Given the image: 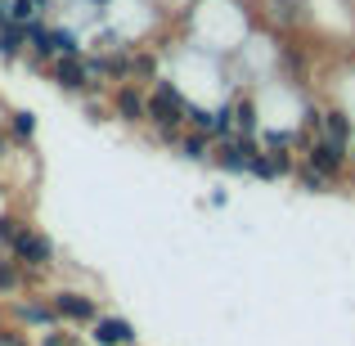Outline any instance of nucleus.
Here are the masks:
<instances>
[{"instance_id": "cd10ccee", "label": "nucleus", "mask_w": 355, "mask_h": 346, "mask_svg": "<svg viewBox=\"0 0 355 346\" xmlns=\"http://www.w3.org/2000/svg\"><path fill=\"white\" fill-rule=\"evenodd\" d=\"M90 5H108V0H90Z\"/></svg>"}, {"instance_id": "393cba45", "label": "nucleus", "mask_w": 355, "mask_h": 346, "mask_svg": "<svg viewBox=\"0 0 355 346\" xmlns=\"http://www.w3.org/2000/svg\"><path fill=\"white\" fill-rule=\"evenodd\" d=\"M9 23V0H0V27Z\"/></svg>"}, {"instance_id": "c756f323", "label": "nucleus", "mask_w": 355, "mask_h": 346, "mask_svg": "<svg viewBox=\"0 0 355 346\" xmlns=\"http://www.w3.org/2000/svg\"><path fill=\"white\" fill-rule=\"evenodd\" d=\"M0 324H5V311H0Z\"/></svg>"}, {"instance_id": "412c9836", "label": "nucleus", "mask_w": 355, "mask_h": 346, "mask_svg": "<svg viewBox=\"0 0 355 346\" xmlns=\"http://www.w3.org/2000/svg\"><path fill=\"white\" fill-rule=\"evenodd\" d=\"M0 346H32V342H27L18 329H5V324H0Z\"/></svg>"}, {"instance_id": "b1692460", "label": "nucleus", "mask_w": 355, "mask_h": 346, "mask_svg": "<svg viewBox=\"0 0 355 346\" xmlns=\"http://www.w3.org/2000/svg\"><path fill=\"white\" fill-rule=\"evenodd\" d=\"M36 346H68V338H63V333H45V338L36 342Z\"/></svg>"}, {"instance_id": "2eb2a0df", "label": "nucleus", "mask_w": 355, "mask_h": 346, "mask_svg": "<svg viewBox=\"0 0 355 346\" xmlns=\"http://www.w3.org/2000/svg\"><path fill=\"white\" fill-rule=\"evenodd\" d=\"M324 130H329V139H351V117L347 113H324Z\"/></svg>"}, {"instance_id": "dca6fc26", "label": "nucleus", "mask_w": 355, "mask_h": 346, "mask_svg": "<svg viewBox=\"0 0 355 346\" xmlns=\"http://www.w3.org/2000/svg\"><path fill=\"white\" fill-rule=\"evenodd\" d=\"M36 14H41L36 0H9V23H32Z\"/></svg>"}, {"instance_id": "f03ea898", "label": "nucleus", "mask_w": 355, "mask_h": 346, "mask_svg": "<svg viewBox=\"0 0 355 346\" xmlns=\"http://www.w3.org/2000/svg\"><path fill=\"white\" fill-rule=\"evenodd\" d=\"M9 257L23 261L27 270H50L54 266V239L41 230H23L14 243H9Z\"/></svg>"}, {"instance_id": "f257e3e1", "label": "nucleus", "mask_w": 355, "mask_h": 346, "mask_svg": "<svg viewBox=\"0 0 355 346\" xmlns=\"http://www.w3.org/2000/svg\"><path fill=\"white\" fill-rule=\"evenodd\" d=\"M184 113H189V104H184V95L171 86V81H157V90L148 95V121H157V130H162V139H175V130H180Z\"/></svg>"}, {"instance_id": "f8f14e48", "label": "nucleus", "mask_w": 355, "mask_h": 346, "mask_svg": "<svg viewBox=\"0 0 355 346\" xmlns=\"http://www.w3.org/2000/svg\"><path fill=\"white\" fill-rule=\"evenodd\" d=\"M9 135H14L18 144H27V139L36 135V113H27V108H18V113H9Z\"/></svg>"}, {"instance_id": "a211bd4d", "label": "nucleus", "mask_w": 355, "mask_h": 346, "mask_svg": "<svg viewBox=\"0 0 355 346\" xmlns=\"http://www.w3.org/2000/svg\"><path fill=\"white\" fill-rule=\"evenodd\" d=\"M180 148H184V157H193V162H202V157H207V135H189V139H180Z\"/></svg>"}, {"instance_id": "1a4fd4ad", "label": "nucleus", "mask_w": 355, "mask_h": 346, "mask_svg": "<svg viewBox=\"0 0 355 346\" xmlns=\"http://www.w3.org/2000/svg\"><path fill=\"white\" fill-rule=\"evenodd\" d=\"M113 113L121 121H130V126H135V121H148V99L139 95L135 86H117L113 90Z\"/></svg>"}, {"instance_id": "a878e982", "label": "nucleus", "mask_w": 355, "mask_h": 346, "mask_svg": "<svg viewBox=\"0 0 355 346\" xmlns=\"http://www.w3.org/2000/svg\"><path fill=\"white\" fill-rule=\"evenodd\" d=\"M36 9H41V14H50V9H54V0H36Z\"/></svg>"}, {"instance_id": "6ab92c4d", "label": "nucleus", "mask_w": 355, "mask_h": 346, "mask_svg": "<svg viewBox=\"0 0 355 346\" xmlns=\"http://www.w3.org/2000/svg\"><path fill=\"white\" fill-rule=\"evenodd\" d=\"M193 121V130H202V135H211V121H216V113H207V108H193L189 104V113H184Z\"/></svg>"}, {"instance_id": "20e7f679", "label": "nucleus", "mask_w": 355, "mask_h": 346, "mask_svg": "<svg viewBox=\"0 0 355 346\" xmlns=\"http://www.w3.org/2000/svg\"><path fill=\"white\" fill-rule=\"evenodd\" d=\"M50 302H54V311H59V320H63V324H95V320H99V306H95V297H86V293H72V288H59V293H54Z\"/></svg>"}, {"instance_id": "c85d7f7f", "label": "nucleus", "mask_w": 355, "mask_h": 346, "mask_svg": "<svg viewBox=\"0 0 355 346\" xmlns=\"http://www.w3.org/2000/svg\"><path fill=\"white\" fill-rule=\"evenodd\" d=\"M0 198H5V180H0Z\"/></svg>"}, {"instance_id": "39448f33", "label": "nucleus", "mask_w": 355, "mask_h": 346, "mask_svg": "<svg viewBox=\"0 0 355 346\" xmlns=\"http://www.w3.org/2000/svg\"><path fill=\"white\" fill-rule=\"evenodd\" d=\"M14 320L32 324V329H54V324H63L59 311H54V302H41V297H23V302H14Z\"/></svg>"}, {"instance_id": "4468645a", "label": "nucleus", "mask_w": 355, "mask_h": 346, "mask_svg": "<svg viewBox=\"0 0 355 346\" xmlns=\"http://www.w3.org/2000/svg\"><path fill=\"white\" fill-rule=\"evenodd\" d=\"M54 45H59V54H86V45L72 27H54Z\"/></svg>"}, {"instance_id": "0eeeda50", "label": "nucleus", "mask_w": 355, "mask_h": 346, "mask_svg": "<svg viewBox=\"0 0 355 346\" xmlns=\"http://www.w3.org/2000/svg\"><path fill=\"white\" fill-rule=\"evenodd\" d=\"M342 148H347V139H329V135H324V139H315V144H311V153H306V157H311L315 171L338 175L342 162H347V153H342Z\"/></svg>"}, {"instance_id": "4be33fe9", "label": "nucleus", "mask_w": 355, "mask_h": 346, "mask_svg": "<svg viewBox=\"0 0 355 346\" xmlns=\"http://www.w3.org/2000/svg\"><path fill=\"white\" fill-rule=\"evenodd\" d=\"M302 184H306V189H324V184H329V175H324V171H315V166H311V171L302 175Z\"/></svg>"}, {"instance_id": "423d86ee", "label": "nucleus", "mask_w": 355, "mask_h": 346, "mask_svg": "<svg viewBox=\"0 0 355 346\" xmlns=\"http://www.w3.org/2000/svg\"><path fill=\"white\" fill-rule=\"evenodd\" d=\"M90 338H95V346H130V342H135V329H130V320L99 315V320L90 324Z\"/></svg>"}, {"instance_id": "9b49d317", "label": "nucleus", "mask_w": 355, "mask_h": 346, "mask_svg": "<svg viewBox=\"0 0 355 346\" xmlns=\"http://www.w3.org/2000/svg\"><path fill=\"white\" fill-rule=\"evenodd\" d=\"M23 50H27V27L23 23H5V27H0V59L14 63Z\"/></svg>"}, {"instance_id": "f3484780", "label": "nucleus", "mask_w": 355, "mask_h": 346, "mask_svg": "<svg viewBox=\"0 0 355 346\" xmlns=\"http://www.w3.org/2000/svg\"><path fill=\"white\" fill-rule=\"evenodd\" d=\"M234 121L243 126V135H252V130H257V108H252V99L234 104Z\"/></svg>"}, {"instance_id": "bb28decb", "label": "nucleus", "mask_w": 355, "mask_h": 346, "mask_svg": "<svg viewBox=\"0 0 355 346\" xmlns=\"http://www.w3.org/2000/svg\"><path fill=\"white\" fill-rule=\"evenodd\" d=\"M0 153H5V135H0Z\"/></svg>"}, {"instance_id": "9d476101", "label": "nucleus", "mask_w": 355, "mask_h": 346, "mask_svg": "<svg viewBox=\"0 0 355 346\" xmlns=\"http://www.w3.org/2000/svg\"><path fill=\"white\" fill-rule=\"evenodd\" d=\"M27 288L23 279V261H14L9 252H0V297H18Z\"/></svg>"}, {"instance_id": "7ed1b4c3", "label": "nucleus", "mask_w": 355, "mask_h": 346, "mask_svg": "<svg viewBox=\"0 0 355 346\" xmlns=\"http://www.w3.org/2000/svg\"><path fill=\"white\" fill-rule=\"evenodd\" d=\"M50 77L59 90H72V95H86L95 86L90 68H86V54H59V59H50Z\"/></svg>"}, {"instance_id": "ddd939ff", "label": "nucleus", "mask_w": 355, "mask_h": 346, "mask_svg": "<svg viewBox=\"0 0 355 346\" xmlns=\"http://www.w3.org/2000/svg\"><path fill=\"white\" fill-rule=\"evenodd\" d=\"M23 230H27L23 216H14V211H9V216H0V252H9V243H14Z\"/></svg>"}, {"instance_id": "5701e85b", "label": "nucleus", "mask_w": 355, "mask_h": 346, "mask_svg": "<svg viewBox=\"0 0 355 346\" xmlns=\"http://www.w3.org/2000/svg\"><path fill=\"white\" fill-rule=\"evenodd\" d=\"M293 5H297V0H275V14L284 18V23H293V18H297V9H293Z\"/></svg>"}, {"instance_id": "6e6552de", "label": "nucleus", "mask_w": 355, "mask_h": 346, "mask_svg": "<svg viewBox=\"0 0 355 346\" xmlns=\"http://www.w3.org/2000/svg\"><path fill=\"white\" fill-rule=\"evenodd\" d=\"M27 27V50H32V63H50V59H59V45H54V27H45V18L36 14L32 23H23Z\"/></svg>"}, {"instance_id": "aec40b11", "label": "nucleus", "mask_w": 355, "mask_h": 346, "mask_svg": "<svg viewBox=\"0 0 355 346\" xmlns=\"http://www.w3.org/2000/svg\"><path fill=\"white\" fill-rule=\"evenodd\" d=\"M261 144H266L270 153H279V148L293 144V135H288V130H266V135H261Z\"/></svg>"}]
</instances>
